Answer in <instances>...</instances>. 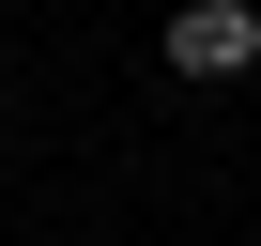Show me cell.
Returning a JSON list of instances; mask_svg holds the SVG:
<instances>
[{
	"label": "cell",
	"mask_w": 261,
	"mask_h": 246,
	"mask_svg": "<svg viewBox=\"0 0 261 246\" xmlns=\"http://www.w3.org/2000/svg\"><path fill=\"white\" fill-rule=\"evenodd\" d=\"M154 62H169L185 92L261 77V0H169V16H154Z\"/></svg>",
	"instance_id": "1"
}]
</instances>
